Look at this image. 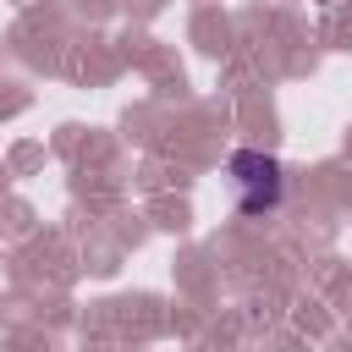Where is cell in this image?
Returning a JSON list of instances; mask_svg holds the SVG:
<instances>
[{
    "instance_id": "obj_1",
    "label": "cell",
    "mask_w": 352,
    "mask_h": 352,
    "mask_svg": "<svg viewBox=\"0 0 352 352\" xmlns=\"http://www.w3.org/2000/svg\"><path fill=\"white\" fill-rule=\"evenodd\" d=\"M226 170H231V187H236V209H242V214H264V209H275L280 192H286V176H280V160H275V154L236 148Z\"/></svg>"
}]
</instances>
